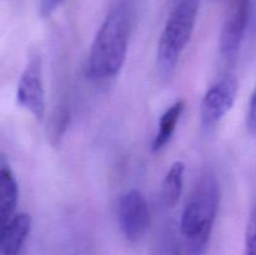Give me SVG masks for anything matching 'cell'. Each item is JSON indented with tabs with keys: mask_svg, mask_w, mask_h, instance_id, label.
<instances>
[{
	"mask_svg": "<svg viewBox=\"0 0 256 255\" xmlns=\"http://www.w3.org/2000/svg\"><path fill=\"white\" fill-rule=\"evenodd\" d=\"M19 188L14 174L8 168H0V240L10 222L16 216Z\"/></svg>",
	"mask_w": 256,
	"mask_h": 255,
	"instance_id": "obj_8",
	"label": "cell"
},
{
	"mask_svg": "<svg viewBox=\"0 0 256 255\" xmlns=\"http://www.w3.org/2000/svg\"><path fill=\"white\" fill-rule=\"evenodd\" d=\"M184 162H175L165 175L162 184V202L168 209H172L179 202L184 184Z\"/></svg>",
	"mask_w": 256,
	"mask_h": 255,
	"instance_id": "obj_11",
	"label": "cell"
},
{
	"mask_svg": "<svg viewBox=\"0 0 256 255\" xmlns=\"http://www.w3.org/2000/svg\"><path fill=\"white\" fill-rule=\"evenodd\" d=\"M199 0H179L172 8L158 42V69L164 78H172L182 50L190 42L196 22Z\"/></svg>",
	"mask_w": 256,
	"mask_h": 255,
	"instance_id": "obj_3",
	"label": "cell"
},
{
	"mask_svg": "<svg viewBox=\"0 0 256 255\" xmlns=\"http://www.w3.org/2000/svg\"><path fill=\"white\" fill-rule=\"evenodd\" d=\"M252 0H232L220 32L219 48L224 59L232 60L239 52L246 32Z\"/></svg>",
	"mask_w": 256,
	"mask_h": 255,
	"instance_id": "obj_5",
	"label": "cell"
},
{
	"mask_svg": "<svg viewBox=\"0 0 256 255\" xmlns=\"http://www.w3.org/2000/svg\"><path fill=\"white\" fill-rule=\"evenodd\" d=\"M66 0H40V15L42 18H48L56 9H59Z\"/></svg>",
	"mask_w": 256,
	"mask_h": 255,
	"instance_id": "obj_15",
	"label": "cell"
},
{
	"mask_svg": "<svg viewBox=\"0 0 256 255\" xmlns=\"http://www.w3.org/2000/svg\"><path fill=\"white\" fill-rule=\"evenodd\" d=\"M185 109V102L184 100H178L174 104L170 105L162 115L160 116L159 126H158V132L155 134L154 140H152V152H159L162 150L168 142L172 140V135H174L176 125L179 122L180 118H182V112Z\"/></svg>",
	"mask_w": 256,
	"mask_h": 255,
	"instance_id": "obj_10",
	"label": "cell"
},
{
	"mask_svg": "<svg viewBox=\"0 0 256 255\" xmlns=\"http://www.w3.org/2000/svg\"><path fill=\"white\" fill-rule=\"evenodd\" d=\"M119 225L129 242H139L150 226V212L144 195L136 189L129 190L119 202Z\"/></svg>",
	"mask_w": 256,
	"mask_h": 255,
	"instance_id": "obj_6",
	"label": "cell"
},
{
	"mask_svg": "<svg viewBox=\"0 0 256 255\" xmlns=\"http://www.w3.org/2000/svg\"><path fill=\"white\" fill-rule=\"evenodd\" d=\"M245 250L246 255H256V206L249 218L245 234Z\"/></svg>",
	"mask_w": 256,
	"mask_h": 255,
	"instance_id": "obj_13",
	"label": "cell"
},
{
	"mask_svg": "<svg viewBox=\"0 0 256 255\" xmlns=\"http://www.w3.org/2000/svg\"><path fill=\"white\" fill-rule=\"evenodd\" d=\"M32 229V218L16 214L0 240V255H20Z\"/></svg>",
	"mask_w": 256,
	"mask_h": 255,
	"instance_id": "obj_9",
	"label": "cell"
},
{
	"mask_svg": "<svg viewBox=\"0 0 256 255\" xmlns=\"http://www.w3.org/2000/svg\"><path fill=\"white\" fill-rule=\"evenodd\" d=\"M220 205V185L212 172L198 180L180 220L186 255H204Z\"/></svg>",
	"mask_w": 256,
	"mask_h": 255,
	"instance_id": "obj_1",
	"label": "cell"
},
{
	"mask_svg": "<svg viewBox=\"0 0 256 255\" xmlns=\"http://www.w3.org/2000/svg\"><path fill=\"white\" fill-rule=\"evenodd\" d=\"M246 125L249 132L256 135V86L252 95V99L249 102V106H248Z\"/></svg>",
	"mask_w": 256,
	"mask_h": 255,
	"instance_id": "obj_14",
	"label": "cell"
},
{
	"mask_svg": "<svg viewBox=\"0 0 256 255\" xmlns=\"http://www.w3.org/2000/svg\"><path fill=\"white\" fill-rule=\"evenodd\" d=\"M130 38V14L125 4H118L105 18L92 42L88 60V75L94 80L112 79L124 66Z\"/></svg>",
	"mask_w": 256,
	"mask_h": 255,
	"instance_id": "obj_2",
	"label": "cell"
},
{
	"mask_svg": "<svg viewBox=\"0 0 256 255\" xmlns=\"http://www.w3.org/2000/svg\"><path fill=\"white\" fill-rule=\"evenodd\" d=\"M155 255H182L179 242L172 225L165 228L158 240Z\"/></svg>",
	"mask_w": 256,
	"mask_h": 255,
	"instance_id": "obj_12",
	"label": "cell"
},
{
	"mask_svg": "<svg viewBox=\"0 0 256 255\" xmlns=\"http://www.w3.org/2000/svg\"><path fill=\"white\" fill-rule=\"evenodd\" d=\"M238 94V82L234 76H225L212 84L205 92L200 105V118L205 129L216 126L232 110Z\"/></svg>",
	"mask_w": 256,
	"mask_h": 255,
	"instance_id": "obj_4",
	"label": "cell"
},
{
	"mask_svg": "<svg viewBox=\"0 0 256 255\" xmlns=\"http://www.w3.org/2000/svg\"><path fill=\"white\" fill-rule=\"evenodd\" d=\"M16 100L22 108L36 120H42L45 114V92L42 84V62L38 56L32 58L22 72L16 90Z\"/></svg>",
	"mask_w": 256,
	"mask_h": 255,
	"instance_id": "obj_7",
	"label": "cell"
}]
</instances>
